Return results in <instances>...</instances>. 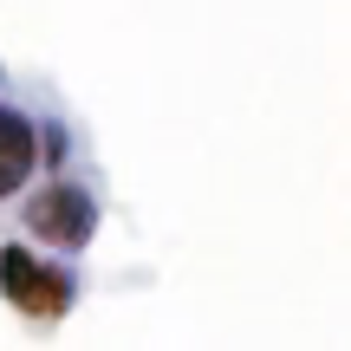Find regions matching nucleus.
Masks as SVG:
<instances>
[{
    "mask_svg": "<svg viewBox=\"0 0 351 351\" xmlns=\"http://www.w3.org/2000/svg\"><path fill=\"white\" fill-rule=\"evenodd\" d=\"M0 300L33 326H52L72 313V274L39 261L33 247H0Z\"/></svg>",
    "mask_w": 351,
    "mask_h": 351,
    "instance_id": "nucleus-1",
    "label": "nucleus"
},
{
    "mask_svg": "<svg viewBox=\"0 0 351 351\" xmlns=\"http://www.w3.org/2000/svg\"><path fill=\"white\" fill-rule=\"evenodd\" d=\"M33 169H39V130H33V117H20V111L0 104V202L20 195V189L33 182Z\"/></svg>",
    "mask_w": 351,
    "mask_h": 351,
    "instance_id": "nucleus-3",
    "label": "nucleus"
},
{
    "mask_svg": "<svg viewBox=\"0 0 351 351\" xmlns=\"http://www.w3.org/2000/svg\"><path fill=\"white\" fill-rule=\"evenodd\" d=\"M26 234L46 241L59 254H78L91 234H98V195L78 182H46L26 195Z\"/></svg>",
    "mask_w": 351,
    "mask_h": 351,
    "instance_id": "nucleus-2",
    "label": "nucleus"
}]
</instances>
